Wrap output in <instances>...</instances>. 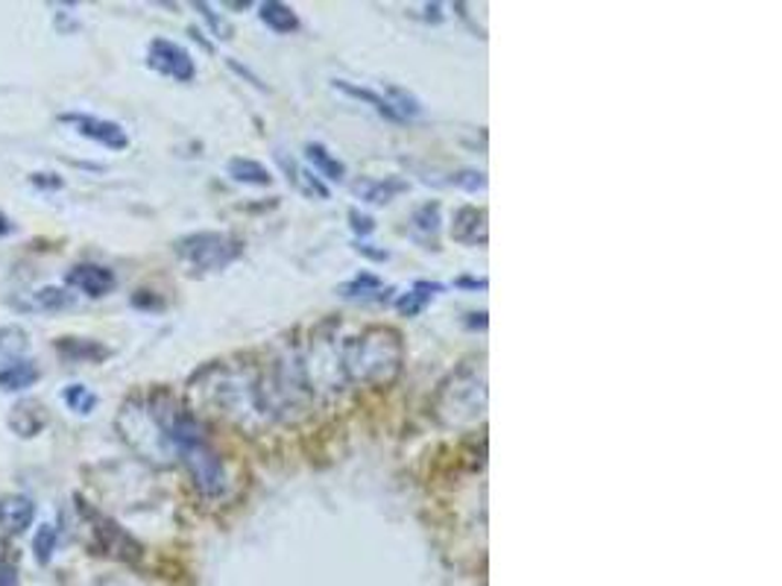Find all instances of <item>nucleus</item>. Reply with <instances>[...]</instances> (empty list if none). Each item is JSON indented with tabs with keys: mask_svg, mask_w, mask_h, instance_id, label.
<instances>
[{
	"mask_svg": "<svg viewBox=\"0 0 782 586\" xmlns=\"http://www.w3.org/2000/svg\"><path fill=\"white\" fill-rule=\"evenodd\" d=\"M401 367V343L393 329H370L364 338H355L343 346V369L355 382L378 385L390 382Z\"/></svg>",
	"mask_w": 782,
	"mask_h": 586,
	"instance_id": "obj_1",
	"label": "nucleus"
},
{
	"mask_svg": "<svg viewBox=\"0 0 782 586\" xmlns=\"http://www.w3.org/2000/svg\"><path fill=\"white\" fill-rule=\"evenodd\" d=\"M174 250L194 273H218L235 262L244 246L223 232H194V235L179 237Z\"/></svg>",
	"mask_w": 782,
	"mask_h": 586,
	"instance_id": "obj_2",
	"label": "nucleus"
},
{
	"mask_svg": "<svg viewBox=\"0 0 782 586\" xmlns=\"http://www.w3.org/2000/svg\"><path fill=\"white\" fill-rule=\"evenodd\" d=\"M176 457H179L185 469L191 473L194 487H197L206 499H218V496L227 493V466H223L218 452L211 449L206 431L194 434L191 440H185L183 446L176 449Z\"/></svg>",
	"mask_w": 782,
	"mask_h": 586,
	"instance_id": "obj_3",
	"label": "nucleus"
},
{
	"mask_svg": "<svg viewBox=\"0 0 782 586\" xmlns=\"http://www.w3.org/2000/svg\"><path fill=\"white\" fill-rule=\"evenodd\" d=\"M147 65L165 77L176 79V82H191L197 74L191 53L185 51L183 44L167 42V38H153L147 47Z\"/></svg>",
	"mask_w": 782,
	"mask_h": 586,
	"instance_id": "obj_4",
	"label": "nucleus"
},
{
	"mask_svg": "<svg viewBox=\"0 0 782 586\" xmlns=\"http://www.w3.org/2000/svg\"><path fill=\"white\" fill-rule=\"evenodd\" d=\"M62 123H70L82 139H91L97 144H103L109 150H126L130 147V135L121 123L103 121V118H91V114H62Z\"/></svg>",
	"mask_w": 782,
	"mask_h": 586,
	"instance_id": "obj_5",
	"label": "nucleus"
},
{
	"mask_svg": "<svg viewBox=\"0 0 782 586\" xmlns=\"http://www.w3.org/2000/svg\"><path fill=\"white\" fill-rule=\"evenodd\" d=\"M65 281H68V288L79 290V294H86L91 299L112 294L114 285H118L114 273L103 267V264H77V267H70Z\"/></svg>",
	"mask_w": 782,
	"mask_h": 586,
	"instance_id": "obj_6",
	"label": "nucleus"
},
{
	"mask_svg": "<svg viewBox=\"0 0 782 586\" xmlns=\"http://www.w3.org/2000/svg\"><path fill=\"white\" fill-rule=\"evenodd\" d=\"M35 505L33 499H26L21 493H9L0 496V531L7 537L24 534L26 528L33 526Z\"/></svg>",
	"mask_w": 782,
	"mask_h": 586,
	"instance_id": "obj_7",
	"label": "nucleus"
},
{
	"mask_svg": "<svg viewBox=\"0 0 782 586\" xmlns=\"http://www.w3.org/2000/svg\"><path fill=\"white\" fill-rule=\"evenodd\" d=\"M44 425H47V411L42 408V402L24 399V402L12 405L9 429L15 431L18 438H35V434H42Z\"/></svg>",
	"mask_w": 782,
	"mask_h": 586,
	"instance_id": "obj_8",
	"label": "nucleus"
},
{
	"mask_svg": "<svg viewBox=\"0 0 782 586\" xmlns=\"http://www.w3.org/2000/svg\"><path fill=\"white\" fill-rule=\"evenodd\" d=\"M452 235L454 241H461V244H487V214L481 209H472V206H466V209H461L458 214H454V226H452Z\"/></svg>",
	"mask_w": 782,
	"mask_h": 586,
	"instance_id": "obj_9",
	"label": "nucleus"
},
{
	"mask_svg": "<svg viewBox=\"0 0 782 586\" xmlns=\"http://www.w3.org/2000/svg\"><path fill=\"white\" fill-rule=\"evenodd\" d=\"M399 191H408V183H401V179H361L355 185L357 197L364 202H373V206L390 202Z\"/></svg>",
	"mask_w": 782,
	"mask_h": 586,
	"instance_id": "obj_10",
	"label": "nucleus"
},
{
	"mask_svg": "<svg viewBox=\"0 0 782 586\" xmlns=\"http://www.w3.org/2000/svg\"><path fill=\"white\" fill-rule=\"evenodd\" d=\"M38 376L42 373H38L33 361L18 358L9 367L0 369V390H26V387H33L38 382Z\"/></svg>",
	"mask_w": 782,
	"mask_h": 586,
	"instance_id": "obj_11",
	"label": "nucleus"
},
{
	"mask_svg": "<svg viewBox=\"0 0 782 586\" xmlns=\"http://www.w3.org/2000/svg\"><path fill=\"white\" fill-rule=\"evenodd\" d=\"M278 165L285 167L287 179H294V185L299 188L302 194H308V197H317V200H329V188L317 179V176H311L308 170H302V167L296 165L294 158H287L285 153H278Z\"/></svg>",
	"mask_w": 782,
	"mask_h": 586,
	"instance_id": "obj_12",
	"label": "nucleus"
},
{
	"mask_svg": "<svg viewBox=\"0 0 782 586\" xmlns=\"http://www.w3.org/2000/svg\"><path fill=\"white\" fill-rule=\"evenodd\" d=\"M56 352H59L65 361H103L109 358V350L100 346L97 341H82V338H59L56 343Z\"/></svg>",
	"mask_w": 782,
	"mask_h": 586,
	"instance_id": "obj_13",
	"label": "nucleus"
},
{
	"mask_svg": "<svg viewBox=\"0 0 782 586\" xmlns=\"http://www.w3.org/2000/svg\"><path fill=\"white\" fill-rule=\"evenodd\" d=\"M261 21L269 26V30H276V33H294V30H299V18H296V12L287 3H278V0H267V3H261Z\"/></svg>",
	"mask_w": 782,
	"mask_h": 586,
	"instance_id": "obj_14",
	"label": "nucleus"
},
{
	"mask_svg": "<svg viewBox=\"0 0 782 586\" xmlns=\"http://www.w3.org/2000/svg\"><path fill=\"white\" fill-rule=\"evenodd\" d=\"M229 176L235 179V183H244V185H269L273 183V176H269V170L261 162H255V158H244L238 156L229 162Z\"/></svg>",
	"mask_w": 782,
	"mask_h": 586,
	"instance_id": "obj_15",
	"label": "nucleus"
},
{
	"mask_svg": "<svg viewBox=\"0 0 782 586\" xmlns=\"http://www.w3.org/2000/svg\"><path fill=\"white\" fill-rule=\"evenodd\" d=\"M334 88L338 91H343V95L349 97H357V100H364V103H370L378 114H384V118H390V121H401L399 114H396V109H393V103L387 100V97H378L375 91H370V88H361V86H352V82H346V79H338L334 82Z\"/></svg>",
	"mask_w": 782,
	"mask_h": 586,
	"instance_id": "obj_16",
	"label": "nucleus"
},
{
	"mask_svg": "<svg viewBox=\"0 0 782 586\" xmlns=\"http://www.w3.org/2000/svg\"><path fill=\"white\" fill-rule=\"evenodd\" d=\"M305 156H308V162H311L326 179H331V183H340V179L346 176V167L340 165L338 158L331 156L322 144H308V147H305Z\"/></svg>",
	"mask_w": 782,
	"mask_h": 586,
	"instance_id": "obj_17",
	"label": "nucleus"
},
{
	"mask_svg": "<svg viewBox=\"0 0 782 586\" xmlns=\"http://www.w3.org/2000/svg\"><path fill=\"white\" fill-rule=\"evenodd\" d=\"M26 350H30V334L21 325H3L0 329V355L3 358L18 361Z\"/></svg>",
	"mask_w": 782,
	"mask_h": 586,
	"instance_id": "obj_18",
	"label": "nucleus"
},
{
	"mask_svg": "<svg viewBox=\"0 0 782 586\" xmlns=\"http://www.w3.org/2000/svg\"><path fill=\"white\" fill-rule=\"evenodd\" d=\"M62 402L68 405L74 413H79V417H88L97 408V396L86 385H68L62 387Z\"/></svg>",
	"mask_w": 782,
	"mask_h": 586,
	"instance_id": "obj_19",
	"label": "nucleus"
},
{
	"mask_svg": "<svg viewBox=\"0 0 782 586\" xmlns=\"http://www.w3.org/2000/svg\"><path fill=\"white\" fill-rule=\"evenodd\" d=\"M437 290H440V285H428V281H419L417 288L410 290V294H405V297L396 302V308H399L401 314H408V317H414V314H419L422 308L431 302V297H434Z\"/></svg>",
	"mask_w": 782,
	"mask_h": 586,
	"instance_id": "obj_20",
	"label": "nucleus"
},
{
	"mask_svg": "<svg viewBox=\"0 0 782 586\" xmlns=\"http://www.w3.org/2000/svg\"><path fill=\"white\" fill-rule=\"evenodd\" d=\"M56 540H59V531H56V526H47L44 522L38 531H35L33 537V552H35V561L42 563V566H47V563L53 561V552H56Z\"/></svg>",
	"mask_w": 782,
	"mask_h": 586,
	"instance_id": "obj_21",
	"label": "nucleus"
},
{
	"mask_svg": "<svg viewBox=\"0 0 782 586\" xmlns=\"http://www.w3.org/2000/svg\"><path fill=\"white\" fill-rule=\"evenodd\" d=\"M33 306L38 311H65V308L74 306V297L62 288H38L33 294Z\"/></svg>",
	"mask_w": 782,
	"mask_h": 586,
	"instance_id": "obj_22",
	"label": "nucleus"
},
{
	"mask_svg": "<svg viewBox=\"0 0 782 586\" xmlns=\"http://www.w3.org/2000/svg\"><path fill=\"white\" fill-rule=\"evenodd\" d=\"M378 288H382V281L375 279V276H370V273H364V276H357L355 281L343 285V294H346V297H366L370 290H378Z\"/></svg>",
	"mask_w": 782,
	"mask_h": 586,
	"instance_id": "obj_23",
	"label": "nucleus"
},
{
	"mask_svg": "<svg viewBox=\"0 0 782 586\" xmlns=\"http://www.w3.org/2000/svg\"><path fill=\"white\" fill-rule=\"evenodd\" d=\"M194 9H200L202 18L209 21L211 33L218 35V38H232V26H229L227 21H223V18H220V15H214V12H211L209 3H194Z\"/></svg>",
	"mask_w": 782,
	"mask_h": 586,
	"instance_id": "obj_24",
	"label": "nucleus"
},
{
	"mask_svg": "<svg viewBox=\"0 0 782 586\" xmlns=\"http://www.w3.org/2000/svg\"><path fill=\"white\" fill-rule=\"evenodd\" d=\"M417 223L419 229H426V232H437V226H440V206H437V202L422 206V209L417 211Z\"/></svg>",
	"mask_w": 782,
	"mask_h": 586,
	"instance_id": "obj_25",
	"label": "nucleus"
},
{
	"mask_svg": "<svg viewBox=\"0 0 782 586\" xmlns=\"http://www.w3.org/2000/svg\"><path fill=\"white\" fill-rule=\"evenodd\" d=\"M0 586H18L15 563L9 561L7 545H3V543H0Z\"/></svg>",
	"mask_w": 782,
	"mask_h": 586,
	"instance_id": "obj_26",
	"label": "nucleus"
},
{
	"mask_svg": "<svg viewBox=\"0 0 782 586\" xmlns=\"http://www.w3.org/2000/svg\"><path fill=\"white\" fill-rule=\"evenodd\" d=\"M349 220H352V229H355L357 235H370L375 229V223H373V218H366V214H361V211H349Z\"/></svg>",
	"mask_w": 782,
	"mask_h": 586,
	"instance_id": "obj_27",
	"label": "nucleus"
},
{
	"mask_svg": "<svg viewBox=\"0 0 782 586\" xmlns=\"http://www.w3.org/2000/svg\"><path fill=\"white\" fill-rule=\"evenodd\" d=\"M454 183L466 185L470 191H475V188H484V174H475V170H470V174L454 176Z\"/></svg>",
	"mask_w": 782,
	"mask_h": 586,
	"instance_id": "obj_28",
	"label": "nucleus"
},
{
	"mask_svg": "<svg viewBox=\"0 0 782 586\" xmlns=\"http://www.w3.org/2000/svg\"><path fill=\"white\" fill-rule=\"evenodd\" d=\"M12 232H15V223H12V220H9L7 214H3V211H0V237L12 235Z\"/></svg>",
	"mask_w": 782,
	"mask_h": 586,
	"instance_id": "obj_29",
	"label": "nucleus"
}]
</instances>
